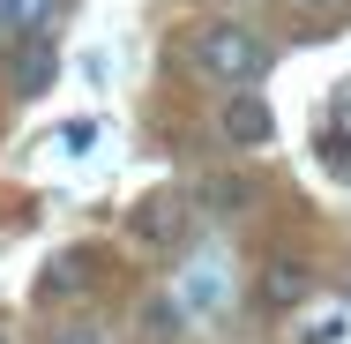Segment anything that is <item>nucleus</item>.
<instances>
[{
	"instance_id": "423d86ee",
	"label": "nucleus",
	"mask_w": 351,
	"mask_h": 344,
	"mask_svg": "<svg viewBox=\"0 0 351 344\" xmlns=\"http://www.w3.org/2000/svg\"><path fill=\"white\" fill-rule=\"evenodd\" d=\"M180 307H187V314H224V270L202 262V270L180 284Z\"/></svg>"
},
{
	"instance_id": "1a4fd4ad",
	"label": "nucleus",
	"mask_w": 351,
	"mask_h": 344,
	"mask_svg": "<svg viewBox=\"0 0 351 344\" xmlns=\"http://www.w3.org/2000/svg\"><path fill=\"white\" fill-rule=\"evenodd\" d=\"M90 277H97V255H90V247H75V255L53 262V284H60V292H82Z\"/></svg>"
},
{
	"instance_id": "f257e3e1",
	"label": "nucleus",
	"mask_w": 351,
	"mask_h": 344,
	"mask_svg": "<svg viewBox=\"0 0 351 344\" xmlns=\"http://www.w3.org/2000/svg\"><path fill=\"white\" fill-rule=\"evenodd\" d=\"M187 68L210 75V82H224V90H254L262 68H269V45H262L247 23H210V30L187 45Z\"/></svg>"
},
{
	"instance_id": "7ed1b4c3",
	"label": "nucleus",
	"mask_w": 351,
	"mask_h": 344,
	"mask_svg": "<svg viewBox=\"0 0 351 344\" xmlns=\"http://www.w3.org/2000/svg\"><path fill=\"white\" fill-rule=\"evenodd\" d=\"M0 75H8V90H15V98H38V90L60 75V45H53L45 30H38V38H15V45H8V60H0Z\"/></svg>"
},
{
	"instance_id": "20e7f679",
	"label": "nucleus",
	"mask_w": 351,
	"mask_h": 344,
	"mask_svg": "<svg viewBox=\"0 0 351 344\" xmlns=\"http://www.w3.org/2000/svg\"><path fill=\"white\" fill-rule=\"evenodd\" d=\"M217 128H224V142H239V150H269V135H277V120H269V105L254 90H232L224 113H217Z\"/></svg>"
},
{
	"instance_id": "9b49d317",
	"label": "nucleus",
	"mask_w": 351,
	"mask_h": 344,
	"mask_svg": "<svg viewBox=\"0 0 351 344\" xmlns=\"http://www.w3.org/2000/svg\"><path fill=\"white\" fill-rule=\"evenodd\" d=\"M314 8H337V0H314Z\"/></svg>"
},
{
	"instance_id": "f8f14e48",
	"label": "nucleus",
	"mask_w": 351,
	"mask_h": 344,
	"mask_svg": "<svg viewBox=\"0 0 351 344\" xmlns=\"http://www.w3.org/2000/svg\"><path fill=\"white\" fill-rule=\"evenodd\" d=\"M0 344H8V330H0Z\"/></svg>"
},
{
	"instance_id": "6e6552de",
	"label": "nucleus",
	"mask_w": 351,
	"mask_h": 344,
	"mask_svg": "<svg viewBox=\"0 0 351 344\" xmlns=\"http://www.w3.org/2000/svg\"><path fill=\"white\" fill-rule=\"evenodd\" d=\"M247 203H254V180H239V172H217V180H202V209H217V217H239Z\"/></svg>"
},
{
	"instance_id": "f03ea898",
	"label": "nucleus",
	"mask_w": 351,
	"mask_h": 344,
	"mask_svg": "<svg viewBox=\"0 0 351 344\" xmlns=\"http://www.w3.org/2000/svg\"><path fill=\"white\" fill-rule=\"evenodd\" d=\"M187 225H195V203H187L180 187H157V195H142V203L128 209V232H135V247H149V255L187 247Z\"/></svg>"
},
{
	"instance_id": "0eeeda50",
	"label": "nucleus",
	"mask_w": 351,
	"mask_h": 344,
	"mask_svg": "<svg viewBox=\"0 0 351 344\" xmlns=\"http://www.w3.org/2000/svg\"><path fill=\"white\" fill-rule=\"evenodd\" d=\"M53 15H60V0H0V30L8 38H38Z\"/></svg>"
},
{
	"instance_id": "9d476101",
	"label": "nucleus",
	"mask_w": 351,
	"mask_h": 344,
	"mask_svg": "<svg viewBox=\"0 0 351 344\" xmlns=\"http://www.w3.org/2000/svg\"><path fill=\"white\" fill-rule=\"evenodd\" d=\"M60 344H112V337H105V330H68Z\"/></svg>"
},
{
	"instance_id": "39448f33",
	"label": "nucleus",
	"mask_w": 351,
	"mask_h": 344,
	"mask_svg": "<svg viewBox=\"0 0 351 344\" xmlns=\"http://www.w3.org/2000/svg\"><path fill=\"white\" fill-rule=\"evenodd\" d=\"M306 292H314V270L299 255H269L262 262V307H299Z\"/></svg>"
}]
</instances>
